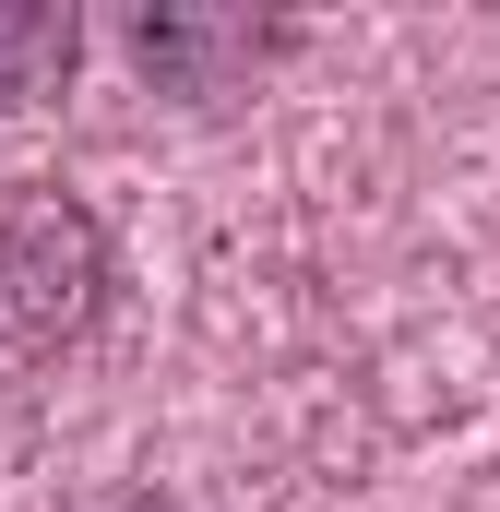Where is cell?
<instances>
[{
  "label": "cell",
  "mask_w": 500,
  "mask_h": 512,
  "mask_svg": "<svg viewBox=\"0 0 500 512\" xmlns=\"http://www.w3.org/2000/svg\"><path fill=\"white\" fill-rule=\"evenodd\" d=\"M108 298V227L60 191V179H12L0 191V382L48 370Z\"/></svg>",
  "instance_id": "6da1fadb"
},
{
  "label": "cell",
  "mask_w": 500,
  "mask_h": 512,
  "mask_svg": "<svg viewBox=\"0 0 500 512\" xmlns=\"http://www.w3.org/2000/svg\"><path fill=\"white\" fill-rule=\"evenodd\" d=\"M72 0H0V96H60L72 84Z\"/></svg>",
  "instance_id": "7a4b0ae2"
}]
</instances>
